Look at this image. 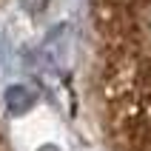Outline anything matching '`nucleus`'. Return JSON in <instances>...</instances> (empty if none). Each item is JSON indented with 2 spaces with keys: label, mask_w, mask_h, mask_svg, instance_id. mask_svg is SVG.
<instances>
[{
  "label": "nucleus",
  "mask_w": 151,
  "mask_h": 151,
  "mask_svg": "<svg viewBox=\"0 0 151 151\" xmlns=\"http://www.w3.org/2000/svg\"><path fill=\"white\" fill-rule=\"evenodd\" d=\"M34 91L32 88H26V86H12L6 91V103H9V109L14 111V114H23V111H29L34 106Z\"/></svg>",
  "instance_id": "nucleus-1"
},
{
  "label": "nucleus",
  "mask_w": 151,
  "mask_h": 151,
  "mask_svg": "<svg viewBox=\"0 0 151 151\" xmlns=\"http://www.w3.org/2000/svg\"><path fill=\"white\" fill-rule=\"evenodd\" d=\"M46 3H49V0H23V6L29 9V12H43Z\"/></svg>",
  "instance_id": "nucleus-2"
}]
</instances>
